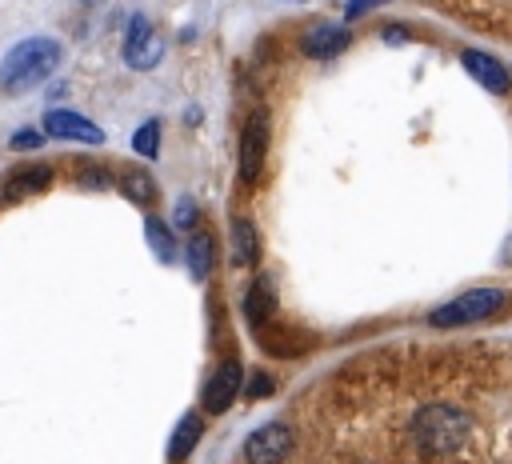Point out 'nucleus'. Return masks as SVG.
I'll return each mask as SVG.
<instances>
[{"instance_id": "f257e3e1", "label": "nucleus", "mask_w": 512, "mask_h": 464, "mask_svg": "<svg viewBox=\"0 0 512 464\" xmlns=\"http://www.w3.org/2000/svg\"><path fill=\"white\" fill-rule=\"evenodd\" d=\"M60 56H64V48L52 36H28V40L12 44L4 52V60H0V88L4 92H28V88H36L40 80H48L56 72Z\"/></svg>"}, {"instance_id": "f03ea898", "label": "nucleus", "mask_w": 512, "mask_h": 464, "mask_svg": "<svg viewBox=\"0 0 512 464\" xmlns=\"http://www.w3.org/2000/svg\"><path fill=\"white\" fill-rule=\"evenodd\" d=\"M412 436L428 456H448V452H456L464 444L468 420L448 404H428V408H420L412 416Z\"/></svg>"}, {"instance_id": "7ed1b4c3", "label": "nucleus", "mask_w": 512, "mask_h": 464, "mask_svg": "<svg viewBox=\"0 0 512 464\" xmlns=\"http://www.w3.org/2000/svg\"><path fill=\"white\" fill-rule=\"evenodd\" d=\"M504 308H508V292H500V288H472V292H460L448 304L432 308L428 324L432 328H468V324L500 316Z\"/></svg>"}, {"instance_id": "20e7f679", "label": "nucleus", "mask_w": 512, "mask_h": 464, "mask_svg": "<svg viewBox=\"0 0 512 464\" xmlns=\"http://www.w3.org/2000/svg\"><path fill=\"white\" fill-rule=\"evenodd\" d=\"M292 448H296V432H292L288 424L272 420V424H260L256 432H248V440H244V460H248V464H280V460L292 456Z\"/></svg>"}, {"instance_id": "39448f33", "label": "nucleus", "mask_w": 512, "mask_h": 464, "mask_svg": "<svg viewBox=\"0 0 512 464\" xmlns=\"http://www.w3.org/2000/svg\"><path fill=\"white\" fill-rule=\"evenodd\" d=\"M160 56H164V40L152 32V24L144 16H132L128 32H124V64L136 72H148L152 64H160Z\"/></svg>"}, {"instance_id": "423d86ee", "label": "nucleus", "mask_w": 512, "mask_h": 464, "mask_svg": "<svg viewBox=\"0 0 512 464\" xmlns=\"http://www.w3.org/2000/svg\"><path fill=\"white\" fill-rule=\"evenodd\" d=\"M240 388H244V368H240V360H220V368H216V372L208 376V384H204V412H208V416L228 412L232 400L240 396Z\"/></svg>"}, {"instance_id": "0eeeda50", "label": "nucleus", "mask_w": 512, "mask_h": 464, "mask_svg": "<svg viewBox=\"0 0 512 464\" xmlns=\"http://www.w3.org/2000/svg\"><path fill=\"white\" fill-rule=\"evenodd\" d=\"M264 152H268V116L252 112V120L240 132V180H256L264 168Z\"/></svg>"}, {"instance_id": "6e6552de", "label": "nucleus", "mask_w": 512, "mask_h": 464, "mask_svg": "<svg viewBox=\"0 0 512 464\" xmlns=\"http://www.w3.org/2000/svg\"><path fill=\"white\" fill-rule=\"evenodd\" d=\"M44 136H56V140H80V144H104V132L80 116V112H68V108H52L44 112Z\"/></svg>"}, {"instance_id": "1a4fd4ad", "label": "nucleus", "mask_w": 512, "mask_h": 464, "mask_svg": "<svg viewBox=\"0 0 512 464\" xmlns=\"http://www.w3.org/2000/svg\"><path fill=\"white\" fill-rule=\"evenodd\" d=\"M460 68H464L476 84H484L488 92H496V96H504L508 84H512V72H508L496 56H488V52H480V48H464V52H460Z\"/></svg>"}, {"instance_id": "9d476101", "label": "nucleus", "mask_w": 512, "mask_h": 464, "mask_svg": "<svg viewBox=\"0 0 512 464\" xmlns=\"http://www.w3.org/2000/svg\"><path fill=\"white\" fill-rule=\"evenodd\" d=\"M348 44H352V32H348L344 24H328V20L312 24V28L304 32V40H300V48H304L308 60H332V56H340Z\"/></svg>"}, {"instance_id": "9b49d317", "label": "nucleus", "mask_w": 512, "mask_h": 464, "mask_svg": "<svg viewBox=\"0 0 512 464\" xmlns=\"http://www.w3.org/2000/svg\"><path fill=\"white\" fill-rule=\"evenodd\" d=\"M272 312H276V284H272V276H256L244 292V320L260 328Z\"/></svg>"}, {"instance_id": "f8f14e48", "label": "nucleus", "mask_w": 512, "mask_h": 464, "mask_svg": "<svg viewBox=\"0 0 512 464\" xmlns=\"http://www.w3.org/2000/svg\"><path fill=\"white\" fill-rule=\"evenodd\" d=\"M184 260H188L192 280H208L212 268H216V240H212V232L196 228V232L188 236V252H184Z\"/></svg>"}, {"instance_id": "ddd939ff", "label": "nucleus", "mask_w": 512, "mask_h": 464, "mask_svg": "<svg viewBox=\"0 0 512 464\" xmlns=\"http://www.w3.org/2000/svg\"><path fill=\"white\" fill-rule=\"evenodd\" d=\"M232 264L240 268H256L260 264V236L252 228V220H232Z\"/></svg>"}, {"instance_id": "4468645a", "label": "nucleus", "mask_w": 512, "mask_h": 464, "mask_svg": "<svg viewBox=\"0 0 512 464\" xmlns=\"http://www.w3.org/2000/svg\"><path fill=\"white\" fill-rule=\"evenodd\" d=\"M48 184H52V168L48 164H28L4 184V200H24V196H32V192H40Z\"/></svg>"}, {"instance_id": "2eb2a0df", "label": "nucleus", "mask_w": 512, "mask_h": 464, "mask_svg": "<svg viewBox=\"0 0 512 464\" xmlns=\"http://www.w3.org/2000/svg\"><path fill=\"white\" fill-rule=\"evenodd\" d=\"M200 432H204L200 412H184V416H180V424H176V428H172V436H168V460H184V456L200 444Z\"/></svg>"}, {"instance_id": "dca6fc26", "label": "nucleus", "mask_w": 512, "mask_h": 464, "mask_svg": "<svg viewBox=\"0 0 512 464\" xmlns=\"http://www.w3.org/2000/svg\"><path fill=\"white\" fill-rule=\"evenodd\" d=\"M116 188L132 200V204H152L156 200V180L144 168H120L116 172Z\"/></svg>"}, {"instance_id": "f3484780", "label": "nucleus", "mask_w": 512, "mask_h": 464, "mask_svg": "<svg viewBox=\"0 0 512 464\" xmlns=\"http://www.w3.org/2000/svg\"><path fill=\"white\" fill-rule=\"evenodd\" d=\"M144 240H148V248L156 252L160 264H172V260H176V232H172L160 216H148V220H144Z\"/></svg>"}, {"instance_id": "a211bd4d", "label": "nucleus", "mask_w": 512, "mask_h": 464, "mask_svg": "<svg viewBox=\"0 0 512 464\" xmlns=\"http://www.w3.org/2000/svg\"><path fill=\"white\" fill-rule=\"evenodd\" d=\"M132 148H136L144 160H156V152H160V120H144V124L136 128V136H132Z\"/></svg>"}, {"instance_id": "6ab92c4d", "label": "nucleus", "mask_w": 512, "mask_h": 464, "mask_svg": "<svg viewBox=\"0 0 512 464\" xmlns=\"http://www.w3.org/2000/svg\"><path fill=\"white\" fill-rule=\"evenodd\" d=\"M76 184H80V188H108V184H112V168H104V164H84V168L76 172Z\"/></svg>"}, {"instance_id": "aec40b11", "label": "nucleus", "mask_w": 512, "mask_h": 464, "mask_svg": "<svg viewBox=\"0 0 512 464\" xmlns=\"http://www.w3.org/2000/svg\"><path fill=\"white\" fill-rule=\"evenodd\" d=\"M272 388H276V380H272L268 372H252V376H248V384H244L248 400H264V396H272Z\"/></svg>"}, {"instance_id": "412c9836", "label": "nucleus", "mask_w": 512, "mask_h": 464, "mask_svg": "<svg viewBox=\"0 0 512 464\" xmlns=\"http://www.w3.org/2000/svg\"><path fill=\"white\" fill-rule=\"evenodd\" d=\"M196 216H200L196 200H192V196H180V204H176V216H172V224H176V228H196Z\"/></svg>"}, {"instance_id": "4be33fe9", "label": "nucleus", "mask_w": 512, "mask_h": 464, "mask_svg": "<svg viewBox=\"0 0 512 464\" xmlns=\"http://www.w3.org/2000/svg\"><path fill=\"white\" fill-rule=\"evenodd\" d=\"M44 144V136L36 132V128H20L16 136H12V152H32V148H40Z\"/></svg>"}, {"instance_id": "5701e85b", "label": "nucleus", "mask_w": 512, "mask_h": 464, "mask_svg": "<svg viewBox=\"0 0 512 464\" xmlns=\"http://www.w3.org/2000/svg\"><path fill=\"white\" fill-rule=\"evenodd\" d=\"M380 36H384V40H388V44H408V36H412V32H408V28H404V24H388V28H384V32H380Z\"/></svg>"}, {"instance_id": "b1692460", "label": "nucleus", "mask_w": 512, "mask_h": 464, "mask_svg": "<svg viewBox=\"0 0 512 464\" xmlns=\"http://www.w3.org/2000/svg\"><path fill=\"white\" fill-rule=\"evenodd\" d=\"M376 4H384V0H348V8H344V16H348V20H356V16H364L368 8H376Z\"/></svg>"}, {"instance_id": "393cba45", "label": "nucleus", "mask_w": 512, "mask_h": 464, "mask_svg": "<svg viewBox=\"0 0 512 464\" xmlns=\"http://www.w3.org/2000/svg\"><path fill=\"white\" fill-rule=\"evenodd\" d=\"M88 4H100V0H88Z\"/></svg>"}]
</instances>
